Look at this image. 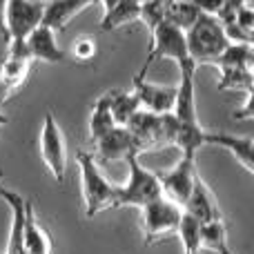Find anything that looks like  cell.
<instances>
[{"mask_svg":"<svg viewBox=\"0 0 254 254\" xmlns=\"http://www.w3.org/2000/svg\"><path fill=\"white\" fill-rule=\"evenodd\" d=\"M96 40L92 38V36H80V38L74 40V47H71V54H74L76 61L80 63H89L96 58Z\"/></svg>","mask_w":254,"mask_h":254,"instance_id":"obj_28","label":"cell"},{"mask_svg":"<svg viewBox=\"0 0 254 254\" xmlns=\"http://www.w3.org/2000/svg\"><path fill=\"white\" fill-rule=\"evenodd\" d=\"M131 89L136 92L140 101V107L152 114H167L174 110V101H176V87H163V85H152L145 78L136 76Z\"/></svg>","mask_w":254,"mask_h":254,"instance_id":"obj_10","label":"cell"},{"mask_svg":"<svg viewBox=\"0 0 254 254\" xmlns=\"http://www.w3.org/2000/svg\"><path fill=\"white\" fill-rule=\"evenodd\" d=\"M158 58H170V61H174L176 65H179V69L181 67L196 65V63L190 58V54H188L185 31H181L179 27L170 25L165 18H163V20L152 29V49H149L147 58H145V63H143V69H140L136 76L145 78V74H147V69L152 67V63H156Z\"/></svg>","mask_w":254,"mask_h":254,"instance_id":"obj_3","label":"cell"},{"mask_svg":"<svg viewBox=\"0 0 254 254\" xmlns=\"http://www.w3.org/2000/svg\"><path fill=\"white\" fill-rule=\"evenodd\" d=\"M205 145L228 149L250 174H254V140L250 136H232L225 131H205Z\"/></svg>","mask_w":254,"mask_h":254,"instance_id":"obj_14","label":"cell"},{"mask_svg":"<svg viewBox=\"0 0 254 254\" xmlns=\"http://www.w3.org/2000/svg\"><path fill=\"white\" fill-rule=\"evenodd\" d=\"M29 67H31V61L4 58L2 67H0V107H2V103L7 101L20 85H25Z\"/></svg>","mask_w":254,"mask_h":254,"instance_id":"obj_18","label":"cell"},{"mask_svg":"<svg viewBox=\"0 0 254 254\" xmlns=\"http://www.w3.org/2000/svg\"><path fill=\"white\" fill-rule=\"evenodd\" d=\"M234 25L241 27L243 31H248V34H254V9L248 7V4H243V7L237 11V16H234Z\"/></svg>","mask_w":254,"mask_h":254,"instance_id":"obj_29","label":"cell"},{"mask_svg":"<svg viewBox=\"0 0 254 254\" xmlns=\"http://www.w3.org/2000/svg\"><path fill=\"white\" fill-rule=\"evenodd\" d=\"M0 198L11 207V230H9V246L7 254H22V230H25V210L27 201L20 194L7 190L0 183Z\"/></svg>","mask_w":254,"mask_h":254,"instance_id":"obj_16","label":"cell"},{"mask_svg":"<svg viewBox=\"0 0 254 254\" xmlns=\"http://www.w3.org/2000/svg\"><path fill=\"white\" fill-rule=\"evenodd\" d=\"M2 179H4V172H2V170H0V183H2Z\"/></svg>","mask_w":254,"mask_h":254,"instance_id":"obj_34","label":"cell"},{"mask_svg":"<svg viewBox=\"0 0 254 254\" xmlns=\"http://www.w3.org/2000/svg\"><path fill=\"white\" fill-rule=\"evenodd\" d=\"M96 149L101 161H121L127 154H140L138 143L125 125H114L107 134H103L96 140Z\"/></svg>","mask_w":254,"mask_h":254,"instance_id":"obj_11","label":"cell"},{"mask_svg":"<svg viewBox=\"0 0 254 254\" xmlns=\"http://www.w3.org/2000/svg\"><path fill=\"white\" fill-rule=\"evenodd\" d=\"M22 254H52V239L38 223L31 201H27L25 230H22Z\"/></svg>","mask_w":254,"mask_h":254,"instance_id":"obj_17","label":"cell"},{"mask_svg":"<svg viewBox=\"0 0 254 254\" xmlns=\"http://www.w3.org/2000/svg\"><path fill=\"white\" fill-rule=\"evenodd\" d=\"M183 212L192 214L194 219L201 221V223H212V221L223 219L214 194L210 192V188L205 185V181L198 176V172H196V176H194L192 190H190L188 198H185V203H183Z\"/></svg>","mask_w":254,"mask_h":254,"instance_id":"obj_9","label":"cell"},{"mask_svg":"<svg viewBox=\"0 0 254 254\" xmlns=\"http://www.w3.org/2000/svg\"><path fill=\"white\" fill-rule=\"evenodd\" d=\"M185 45L188 54L196 65H212L216 56L230 45L225 38L223 25L212 13H198L194 25L185 31Z\"/></svg>","mask_w":254,"mask_h":254,"instance_id":"obj_2","label":"cell"},{"mask_svg":"<svg viewBox=\"0 0 254 254\" xmlns=\"http://www.w3.org/2000/svg\"><path fill=\"white\" fill-rule=\"evenodd\" d=\"M94 2H101V0H49L45 2L43 25L52 27L54 31H65L67 22Z\"/></svg>","mask_w":254,"mask_h":254,"instance_id":"obj_15","label":"cell"},{"mask_svg":"<svg viewBox=\"0 0 254 254\" xmlns=\"http://www.w3.org/2000/svg\"><path fill=\"white\" fill-rule=\"evenodd\" d=\"M201 248H207V250H212L216 254H234L228 246V230H225L223 219L212 221V223H203Z\"/></svg>","mask_w":254,"mask_h":254,"instance_id":"obj_23","label":"cell"},{"mask_svg":"<svg viewBox=\"0 0 254 254\" xmlns=\"http://www.w3.org/2000/svg\"><path fill=\"white\" fill-rule=\"evenodd\" d=\"M40 154L52 170V176L58 181V185H63L65 183V140L52 112L45 114L43 131H40Z\"/></svg>","mask_w":254,"mask_h":254,"instance_id":"obj_7","label":"cell"},{"mask_svg":"<svg viewBox=\"0 0 254 254\" xmlns=\"http://www.w3.org/2000/svg\"><path fill=\"white\" fill-rule=\"evenodd\" d=\"M198 13L201 11L196 9V4L192 0L190 2H170V0H165V20L170 25L179 27L181 31H188L198 18Z\"/></svg>","mask_w":254,"mask_h":254,"instance_id":"obj_26","label":"cell"},{"mask_svg":"<svg viewBox=\"0 0 254 254\" xmlns=\"http://www.w3.org/2000/svg\"><path fill=\"white\" fill-rule=\"evenodd\" d=\"M76 161H78L80 179H83V196H85V214H87V219L110 210V207H119V185H112L101 174L92 154L78 152Z\"/></svg>","mask_w":254,"mask_h":254,"instance_id":"obj_1","label":"cell"},{"mask_svg":"<svg viewBox=\"0 0 254 254\" xmlns=\"http://www.w3.org/2000/svg\"><path fill=\"white\" fill-rule=\"evenodd\" d=\"M216 67H252L254 65V49L246 43H230L219 56L212 61Z\"/></svg>","mask_w":254,"mask_h":254,"instance_id":"obj_22","label":"cell"},{"mask_svg":"<svg viewBox=\"0 0 254 254\" xmlns=\"http://www.w3.org/2000/svg\"><path fill=\"white\" fill-rule=\"evenodd\" d=\"M201 230H203L201 221H196L192 214H188V212L181 214L176 232H179L181 241H183L185 254H201Z\"/></svg>","mask_w":254,"mask_h":254,"instance_id":"obj_24","label":"cell"},{"mask_svg":"<svg viewBox=\"0 0 254 254\" xmlns=\"http://www.w3.org/2000/svg\"><path fill=\"white\" fill-rule=\"evenodd\" d=\"M4 123H7V116H2V112H0V127H2Z\"/></svg>","mask_w":254,"mask_h":254,"instance_id":"obj_32","label":"cell"},{"mask_svg":"<svg viewBox=\"0 0 254 254\" xmlns=\"http://www.w3.org/2000/svg\"><path fill=\"white\" fill-rule=\"evenodd\" d=\"M170 2H190V0H170Z\"/></svg>","mask_w":254,"mask_h":254,"instance_id":"obj_33","label":"cell"},{"mask_svg":"<svg viewBox=\"0 0 254 254\" xmlns=\"http://www.w3.org/2000/svg\"><path fill=\"white\" fill-rule=\"evenodd\" d=\"M43 13L45 2L40 0H7L4 7L7 40H25L43 22Z\"/></svg>","mask_w":254,"mask_h":254,"instance_id":"obj_6","label":"cell"},{"mask_svg":"<svg viewBox=\"0 0 254 254\" xmlns=\"http://www.w3.org/2000/svg\"><path fill=\"white\" fill-rule=\"evenodd\" d=\"M125 127L131 131V136L136 138L140 152L156 147V145H165L163 143V127H161V114H152V112L140 107L134 116L125 123Z\"/></svg>","mask_w":254,"mask_h":254,"instance_id":"obj_12","label":"cell"},{"mask_svg":"<svg viewBox=\"0 0 254 254\" xmlns=\"http://www.w3.org/2000/svg\"><path fill=\"white\" fill-rule=\"evenodd\" d=\"M125 163L129 167V179L125 185H119V207H143L147 203L156 201L158 196H163L158 174L140 165L138 154H127Z\"/></svg>","mask_w":254,"mask_h":254,"instance_id":"obj_4","label":"cell"},{"mask_svg":"<svg viewBox=\"0 0 254 254\" xmlns=\"http://www.w3.org/2000/svg\"><path fill=\"white\" fill-rule=\"evenodd\" d=\"M110 105H112V92H105L101 98H96V103L92 105V114H89V136H92L94 143L116 125L114 119H112Z\"/></svg>","mask_w":254,"mask_h":254,"instance_id":"obj_19","label":"cell"},{"mask_svg":"<svg viewBox=\"0 0 254 254\" xmlns=\"http://www.w3.org/2000/svg\"><path fill=\"white\" fill-rule=\"evenodd\" d=\"M138 18L149 29H154V27L165 18V0H145V2H140Z\"/></svg>","mask_w":254,"mask_h":254,"instance_id":"obj_27","label":"cell"},{"mask_svg":"<svg viewBox=\"0 0 254 254\" xmlns=\"http://www.w3.org/2000/svg\"><path fill=\"white\" fill-rule=\"evenodd\" d=\"M27 49H29L31 61H45V63H67V54L58 47L56 31L52 27L40 22L34 31L25 38Z\"/></svg>","mask_w":254,"mask_h":254,"instance_id":"obj_13","label":"cell"},{"mask_svg":"<svg viewBox=\"0 0 254 254\" xmlns=\"http://www.w3.org/2000/svg\"><path fill=\"white\" fill-rule=\"evenodd\" d=\"M112 119L116 125H125L136 112L140 110V101L136 92H123V89H112Z\"/></svg>","mask_w":254,"mask_h":254,"instance_id":"obj_21","label":"cell"},{"mask_svg":"<svg viewBox=\"0 0 254 254\" xmlns=\"http://www.w3.org/2000/svg\"><path fill=\"white\" fill-rule=\"evenodd\" d=\"M138 2H145V0H138Z\"/></svg>","mask_w":254,"mask_h":254,"instance_id":"obj_35","label":"cell"},{"mask_svg":"<svg viewBox=\"0 0 254 254\" xmlns=\"http://www.w3.org/2000/svg\"><path fill=\"white\" fill-rule=\"evenodd\" d=\"M4 7H7V0H0V36L7 38V25H4Z\"/></svg>","mask_w":254,"mask_h":254,"instance_id":"obj_30","label":"cell"},{"mask_svg":"<svg viewBox=\"0 0 254 254\" xmlns=\"http://www.w3.org/2000/svg\"><path fill=\"white\" fill-rule=\"evenodd\" d=\"M101 2H103V7H105V9H112L114 4H119L121 0H101Z\"/></svg>","mask_w":254,"mask_h":254,"instance_id":"obj_31","label":"cell"},{"mask_svg":"<svg viewBox=\"0 0 254 254\" xmlns=\"http://www.w3.org/2000/svg\"><path fill=\"white\" fill-rule=\"evenodd\" d=\"M183 207L179 203L170 201L167 196H158L156 201L143 205V241L145 246L161 241L163 237H170L179 228Z\"/></svg>","mask_w":254,"mask_h":254,"instance_id":"obj_5","label":"cell"},{"mask_svg":"<svg viewBox=\"0 0 254 254\" xmlns=\"http://www.w3.org/2000/svg\"><path fill=\"white\" fill-rule=\"evenodd\" d=\"M219 89H243L246 94H254L252 67H221Z\"/></svg>","mask_w":254,"mask_h":254,"instance_id":"obj_25","label":"cell"},{"mask_svg":"<svg viewBox=\"0 0 254 254\" xmlns=\"http://www.w3.org/2000/svg\"><path fill=\"white\" fill-rule=\"evenodd\" d=\"M140 13V2L138 0H121L119 4H114L112 9H105V16L101 20V29L103 31H112L119 27L127 25L131 20H138Z\"/></svg>","mask_w":254,"mask_h":254,"instance_id":"obj_20","label":"cell"},{"mask_svg":"<svg viewBox=\"0 0 254 254\" xmlns=\"http://www.w3.org/2000/svg\"><path fill=\"white\" fill-rule=\"evenodd\" d=\"M194 176H196V165H194V156H181V161L172 167L170 172L158 174L161 181L163 196H167L170 201L179 203L183 207L185 198H188L190 190H192Z\"/></svg>","mask_w":254,"mask_h":254,"instance_id":"obj_8","label":"cell"}]
</instances>
